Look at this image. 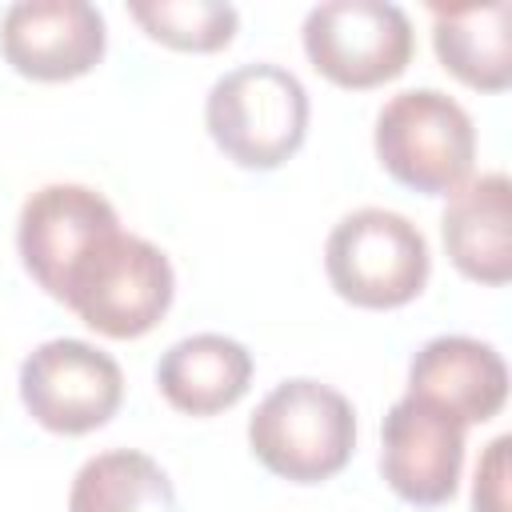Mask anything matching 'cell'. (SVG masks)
<instances>
[{"mask_svg":"<svg viewBox=\"0 0 512 512\" xmlns=\"http://www.w3.org/2000/svg\"><path fill=\"white\" fill-rule=\"evenodd\" d=\"M408 396L436 404L456 424H484L508 400L500 352L472 336H436L408 364Z\"/></svg>","mask_w":512,"mask_h":512,"instance_id":"11","label":"cell"},{"mask_svg":"<svg viewBox=\"0 0 512 512\" xmlns=\"http://www.w3.org/2000/svg\"><path fill=\"white\" fill-rule=\"evenodd\" d=\"M372 144L380 168L424 196H452L476 160L472 116L440 88L396 92L376 116Z\"/></svg>","mask_w":512,"mask_h":512,"instance_id":"4","label":"cell"},{"mask_svg":"<svg viewBox=\"0 0 512 512\" xmlns=\"http://www.w3.org/2000/svg\"><path fill=\"white\" fill-rule=\"evenodd\" d=\"M68 512H176V488L152 456L112 448L76 472Z\"/></svg>","mask_w":512,"mask_h":512,"instance_id":"15","label":"cell"},{"mask_svg":"<svg viewBox=\"0 0 512 512\" xmlns=\"http://www.w3.org/2000/svg\"><path fill=\"white\" fill-rule=\"evenodd\" d=\"M444 252L460 276L500 288L512 280V184L504 172L464 180L440 216Z\"/></svg>","mask_w":512,"mask_h":512,"instance_id":"12","label":"cell"},{"mask_svg":"<svg viewBox=\"0 0 512 512\" xmlns=\"http://www.w3.org/2000/svg\"><path fill=\"white\" fill-rule=\"evenodd\" d=\"M324 272L340 300L384 312L424 292L432 256L424 232L408 216L388 208H356L328 232Z\"/></svg>","mask_w":512,"mask_h":512,"instance_id":"5","label":"cell"},{"mask_svg":"<svg viewBox=\"0 0 512 512\" xmlns=\"http://www.w3.org/2000/svg\"><path fill=\"white\" fill-rule=\"evenodd\" d=\"M132 20L176 52H220L236 36V8L220 0H148L128 4Z\"/></svg>","mask_w":512,"mask_h":512,"instance_id":"16","label":"cell"},{"mask_svg":"<svg viewBox=\"0 0 512 512\" xmlns=\"http://www.w3.org/2000/svg\"><path fill=\"white\" fill-rule=\"evenodd\" d=\"M252 456L288 484H320L356 452V412L344 392L296 376L276 384L248 420Z\"/></svg>","mask_w":512,"mask_h":512,"instance_id":"1","label":"cell"},{"mask_svg":"<svg viewBox=\"0 0 512 512\" xmlns=\"http://www.w3.org/2000/svg\"><path fill=\"white\" fill-rule=\"evenodd\" d=\"M304 52L324 80L364 92L396 80L408 68L416 32L400 4L328 0L304 16Z\"/></svg>","mask_w":512,"mask_h":512,"instance_id":"6","label":"cell"},{"mask_svg":"<svg viewBox=\"0 0 512 512\" xmlns=\"http://www.w3.org/2000/svg\"><path fill=\"white\" fill-rule=\"evenodd\" d=\"M380 444V472L400 500L436 508L456 496L464 468V424H456L448 412L404 392L384 416Z\"/></svg>","mask_w":512,"mask_h":512,"instance_id":"8","label":"cell"},{"mask_svg":"<svg viewBox=\"0 0 512 512\" xmlns=\"http://www.w3.org/2000/svg\"><path fill=\"white\" fill-rule=\"evenodd\" d=\"M120 228L116 208L88 184H44L36 188L16 224V248L28 276L52 296H64L68 272L108 232Z\"/></svg>","mask_w":512,"mask_h":512,"instance_id":"9","label":"cell"},{"mask_svg":"<svg viewBox=\"0 0 512 512\" xmlns=\"http://www.w3.org/2000/svg\"><path fill=\"white\" fill-rule=\"evenodd\" d=\"M20 400L40 428L84 436L116 416L124 400V372L96 344L48 340L20 364Z\"/></svg>","mask_w":512,"mask_h":512,"instance_id":"7","label":"cell"},{"mask_svg":"<svg viewBox=\"0 0 512 512\" xmlns=\"http://www.w3.org/2000/svg\"><path fill=\"white\" fill-rule=\"evenodd\" d=\"M104 16L88 0H20L4 12V60L40 84H60L92 72L104 60Z\"/></svg>","mask_w":512,"mask_h":512,"instance_id":"10","label":"cell"},{"mask_svg":"<svg viewBox=\"0 0 512 512\" xmlns=\"http://www.w3.org/2000/svg\"><path fill=\"white\" fill-rule=\"evenodd\" d=\"M432 48L460 84L504 92L512 84V4L432 8Z\"/></svg>","mask_w":512,"mask_h":512,"instance_id":"14","label":"cell"},{"mask_svg":"<svg viewBox=\"0 0 512 512\" xmlns=\"http://www.w3.org/2000/svg\"><path fill=\"white\" fill-rule=\"evenodd\" d=\"M204 124L232 164L268 172L300 152L308 136V92L280 64H240L212 84Z\"/></svg>","mask_w":512,"mask_h":512,"instance_id":"3","label":"cell"},{"mask_svg":"<svg viewBox=\"0 0 512 512\" xmlns=\"http://www.w3.org/2000/svg\"><path fill=\"white\" fill-rule=\"evenodd\" d=\"M508 448L512 436H496L476 464L472 512H508Z\"/></svg>","mask_w":512,"mask_h":512,"instance_id":"17","label":"cell"},{"mask_svg":"<svg viewBox=\"0 0 512 512\" xmlns=\"http://www.w3.org/2000/svg\"><path fill=\"white\" fill-rule=\"evenodd\" d=\"M252 384V352L220 332L176 340L156 364L160 396L188 416H216L232 408Z\"/></svg>","mask_w":512,"mask_h":512,"instance_id":"13","label":"cell"},{"mask_svg":"<svg viewBox=\"0 0 512 512\" xmlns=\"http://www.w3.org/2000/svg\"><path fill=\"white\" fill-rule=\"evenodd\" d=\"M176 276L168 256L132 232L100 236L64 280L60 304H68L92 332L112 340H136L152 332L172 308Z\"/></svg>","mask_w":512,"mask_h":512,"instance_id":"2","label":"cell"}]
</instances>
